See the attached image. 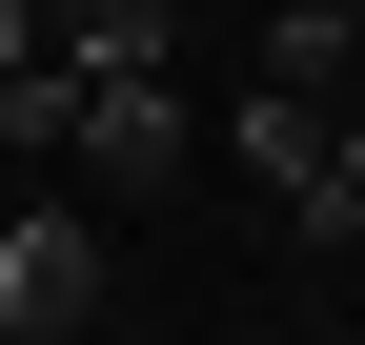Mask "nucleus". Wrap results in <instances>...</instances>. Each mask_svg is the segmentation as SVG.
<instances>
[{
    "label": "nucleus",
    "instance_id": "obj_3",
    "mask_svg": "<svg viewBox=\"0 0 365 345\" xmlns=\"http://www.w3.org/2000/svg\"><path fill=\"white\" fill-rule=\"evenodd\" d=\"M81 163H122V183H163V163H182V102H163V61H81Z\"/></svg>",
    "mask_w": 365,
    "mask_h": 345
},
{
    "label": "nucleus",
    "instance_id": "obj_6",
    "mask_svg": "<svg viewBox=\"0 0 365 345\" xmlns=\"http://www.w3.org/2000/svg\"><path fill=\"white\" fill-rule=\"evenodd\" d=\"M325 203H345V224H365V122H325Z\"/></svg>",
    "mask_w": 365,
    "mask_h": 345
},
{
    "label": "nucleus",
    "instance_id": "obj_8",
    "mask_svg": "<svg viewBox=\"0 0 365 345\" xmlns=\"http://www.w3.org/2000/svg\"><path fill=\"white\" fill-rule=\"evenodd\" d=\"M345 21H365V0H345Z\"/></svg>",
    "mask_w": 365,
    "mask_h": 345
},
{
    "label": "nucleus",
    "instance_id": "obj_2",
    "mask_svg": "<svg viewBox=\"0 0 365 345\" xmlns=\"http://www.w3.org/2000/svg\"><path fill=\"white\" fill-rule=\"evenodd\" d=\"M244 163L284 183V244H345V203H325V102H284V81H264V102H244Z\"/></svg>",
    "mask_w": 365,
    "mask_h": 345
},
{
    "label": "nucleus",
    "instance_id": "obj_7",
    "mask_svg": "<svg viewBox=\"0 0 365 345\" xmlns=\"http://www.w3.org/2000/svg\"><path fill=\"white\" fill-rule=\"evenodd\" d=\"M21 61H41V0H0V81H21Z\"/></svg>",
    "mask_w": 365,
    "mask_h": 345
},
{
    "label": "nucleus",
    "instance_id": "obj_4",
    "mask_svg": "<svg viewBox=\"0 0 365 345\" xmlns=\"http://www.w3.org/2000/svg\"><path fill=\"white\" fill-rule=\"evenodd\" d=\"M41 21H61V61H102V81L163 61V0H41Z\"/></svg>",
    "mask_w": 365,
    "mask_h": 345
},
{
    "label": "nucleus",
    "instance_id": "obj_5",
    "mask_svg": "<svg viewBox=\"0 0 365 345\" xmlns=\"http://www.w3.org/2000/svg\"><path fill=\"white\" fill-rule=\"evenodd\" d=\"M0 143L61 163V143H81V61H21V81H0Z\"/></svg>",
    "mask_w": 365,
    "mask_h": 345
},
{
    "label": "nucleus",
    "instance_id": "obj_1",
    "mask_svg": "<svg viewBox=\"0 0 365 345\" xmlns=\"http://www.w3.org/2000/svg\"><path fill=\"white\" fill-rule=\"evenodd\" d=\"M81 325H102V224H61V203L0 224V345H81Z\"/></svg>",
    "mask_w": 365,
    "mask_h": 345
}]
</instances>
